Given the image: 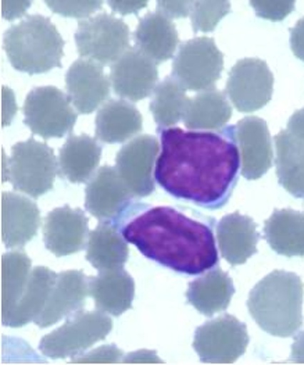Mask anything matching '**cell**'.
I'll list each match as a JSON object with an SVG mask.
<instances>
[{"label":"cell","mask_w":304,"mask_h":365,"mask_svg":"<svg viewBox=\"0 0 304 365\" xmlns=\"http://www.w3.org/2000/svg\"><path fill=\"white\" fill-rule=\"evenodd\" d=\"M161 153L154 177L171 196L201 207L216 209L228 199L239 171V149L233 135L160 130Z\"/></svg>","instance_id":"1"},{"label":"cell","mask_w":304,"mask_h":365,"mask_svg":"<svg viewBox=\"0 0 304 365\" xmlns=\"http://www.w3.org/2000/svg\"><path fill=\"white\" fill-rule=\"evenodd\" d=\"M129 243L148 259L176 272L199 275L218 262L213 231L173 207H153L123 230Z\"/></svg>","instance_id":"2"},{"label":"cell","mask_w":304,"mask_h":365,"mask_svg":"<svg viewBox=\"0 0 304 365\" xmlns=\"http://www.w3.org/2000/svg\"><path fill=\"white\" fill-rule=\"evenodd\" d=\"M248 307L267 334L293 336L303 324V282L293 272L273 271L252 289Z\"/></svg>","instance_id":"3"},{"label":"cell","mask_w":304,"mask_h":365,"mask_svg":"<svg viewBox=\"0 0 304 365\" xmlns=\"http://www.w3.org/2000/svg\"><path fill=\"white\" fill-rule=\"evenodd\" d=\"M10 64L29 76L45 74L61 66L64 41L49 19L29 16L10 26L3 38Z\"/></svg>","instance_id":"4"},{"label":"cell","mask_w":304,"mask_h":365,"mask_svg":"<svg viewBox=\"0 0 304 365\" xmlns=\"http://www.w3.org/2000/svg\"><path fill=\"white\" fill-rule=\"evenodd\" d=\"M9 170L10 182L17 192L39 197L54 185L57 160L46 143L28 139L13 146Z\"/></svg>","instance_id":"5"},{"label":"cell","mask_w":304,"mask_h":365,"mask_svg":"<svg viewBox=\"0 0 304 365\" xmlns=\"http://www.w3.org/2000/svg\"><path fill=\"white\" fill-rule=\"evenodd\" d=\"M113 329V321L101 312H78L39 343V350L51 359L76 357L104 340Z\"/></svg>","instance_id":"6"},{"label":"cell","mask_w":304,"mask_h":365,"mask_svg":"<svg viewBox=\"0 0 304 365\" xmlns=\"http://www.w3.org/2000/svg\"><path fill=\"white\" fill-rule=\"evenodd\" d=\"M70 96L54 86L32 89L24 103L26 125L44 139L71 133L76 123V108Z\"/></svg>","instance_id":"7"},{"label":"cell","mask_w":304,"mask_h":365,"mask_svg":"<svg viewBox=\"0 0 304 365\" xmlns=\"http://www.w3.org/2000/svg\"><path fill=\"white\" fill-rule=\"evenodd\" d=\"M224 68V54L211 38H193L181 45L173 63V77L186 89H214Z\"/></svg>","instance_id":"8"},{"label":"cell","mask_w":304,"mask_h":365,"mask_svg":"<svg viewBox=\"0 0 304 365\" xmlns=\"http://www.w3.org/2000/svg\"><path fill=\"white\" fill-rule=\"evenodd\" d=\"M76 51L83 58L99 64H113L129 48V28L110 14L101 13L79 23L76 32Z\"/></svg>","instance_id":"9"},{"label":"cell","mask_w":304,"mask_h":365,"mask_svg":"<svg viewBox=\"0 0 304 365\" xmlns=\"http://www.w3.org/2000/svg\"><path fill=\"white\" fill-rule=\"evenodd\" d=\"M248 328L233 315L207 321L195 332L193 349L203 363L232 364L246 351Z\"/></svg>","instance_id":"10"},{"label":"cell","mask_w":304,"mask_h":365,"mask_svg":"<svg viewBox=\"0 0 304 365\" xmlns=\"http://www.w3.org/2000/svg\"><path fill=\"white\" fill-rule=\"evenodd\" d=\"M274 89V76L260 58L239 60L229 73L227 95L240 113H253L268 105Z\"/></svg>","instance_id":"11"},{"label":"cell","mask_w":304,"mask_h":365,"mask_svg":"<svg viewBox=\"0 0 304 365\" xmlns=\"http://www.w3.org/2000/svg\"><path fill=\"white\" fill-rule=\"evenodd\" d=\"M158 150L154 136L141 135L124 145L116 157V168L135 197H146L154 192Z\"/></svg>","instance_id":"12"},{"label":"cell","mask_w":304,"mask_h":365,"mask_svg":"<svg viewBox=\"0 0 304 365\" xmlns=\"http://www.w3.org/2000/svg\"><path fill=\"white\" fill-rule=\"evenodd\" d=\"M132 197L117 168L103 165L86 185L85 207L101 222H113L127 211Z\"/></svg>","instance_id":"13"},{"label":"cell","mask_w":304,"mask_h":365,"mask_svg":"<svg viewBox=\"0 0 304 365\" xmlns=\"http://www.w3.org/2000/svg\"><path fill=\"white\" fill-rule=\"evenodd\" d=\"M110 81L114 92L131 102L149 98L158 81L156 63L139 49H128L113 63Z\"/></svg>","instance_id":"14"},{"label":"cell","mask_w":304,"mask_h":365,"mask_svg":"<svg viewBox=\"0 0 304 365\" xmlns=\"http://www.w3.org/2000/svg\"><path fill=\"white\" fill-rule=\"evenodd\" d=\"M232 135L242 160V175L250 181L261 178L271 168L274 156L267 123L246 117L233 127Z\"/></svg>","instance_id":"15"},{"label":"cell","mask_w":304,"mask_h":365,"mask_svg":"<svg viewBox=\"0 0 304 365\" xmlns=\"http://www.w3.org/2000/svg\"><path fill=\"white\" fill-rule=\"evenodd\" d=\"M88 217L82 210L69 206L51 210L44 224L46 249L57 257H66L85 249L89 235Z\"/></svg>","instance_id":"16"},{"label":"cell","mask_w":304,"mask_h":365,"mask_svg":"<svg viewBox=\"0 0 304 365\" xmlns=\"http://www.w3.org/2000/svg\"><path fill=\"white\" fill-rule=\"evenodd\" d=\"M67 93L79 114H91L106 103L110 95V81L99 63L76 60L66 74Z\"/></svg>","instance_id":"17"},{"label":"cell","mask_w":304,"mask_h":365,"mask_svg":"<svg viewBox=\"0 0 304 365\" xmlns=\"http://www.w3.org/2000/svg\"><path fill=\"white\" fill-rule=\"evenodd\" d=\"M89 281L82 271H63L57 275L44 312L34 321L39 328H49L66 317H71L85 307Z\"/></svg>","instance_id":"18"},{"label":"cell","mask_w":304,"mask_h":365,"mask_svg":"<svg viewBox=\"0 0 304 365\" xmlns=\"http://www.w3.org/2000/svg\"><path fill=\"white\" fill-rule=\"evenodd\" d=\"M41 211L35 202L19 193H1V240L7 249H20L36 235Z\"/></svg>","instance_id":"19"},{"label":"cell","mask_w":304,"mask_h":365,"mask_svg":"<svg viewBox=\"0 0 304 365\" xmlns=\"http://www.w3.org/2000/svg\"><path fill=\"white\" fill-rule=\"evenodd\" d=\"M89 293L99 312L120 317L132 307L135 282L121 267L104 269L89 281Z\"/></svg>","instance_id":"20"},{"label":"cell","mask_w":304,"mask_h":365,"mask_svg":"<svg viewBox=\"0 0 304 365\" xmlns=\"http://www.w3.org/2000/svg\"><path fill=\"white\" fill-rule=\"evenodd\" d=\"M258 234L253 220L240 212L226 215L217 225V240L224 259L240 265L257 252Z\"/></svg>","instance_id":"21"},{"label":"cell","mask_w":304,"mask_h":365,"mask_svg":"<svg viewBox=\"0 0 304 365\" xmlns=\"http://www.w3.org/2000/svg\"><path fill=\"white\" fill-rule=\"evenodd\" d=\"M135 42L138 49L154 63H164L176 54L179 36L171 17L156 11L141 19L135 32Z\"/></svg>","instance_id":"22"},{"label":"cell","mask_w":304,"mask_h":365,"mask_svg":"<svg viewBox=\"0 0 304 365\" xmlns=\"http://www.w3.org/2000/svg\"><path fill=\"white\" fill-rule=\"evenodd\" d=\"M101 158V148L96 139L88 135H71L60 149V173L70 182H86L95 175Z\"/></svg>","instance_id":"23"},{"label":"cell","mask_w":304,"mask_h":365,"mask_svg":"<svg viewBox=\"0 0 304 365\" xmlns=\"http://www.w3.org/2000/svg\"><path fill=\"white\" fill-rule=\"evenodd\" d=\"M142 128V114L127 101H108L98 111L96 138L104 143H124Z\"/></svg>","instance_id":"24"},{"label":"cell","mask_w":304,"mask_h":365,"mask_svg":"<svg viewBox=\"0 0 304 365\" xmlns=\"http://www.w3.org/2000/svg\"><path fill=\"white\" fill-rule=\"evenodd\" d=\"M264 235L274 252L286 257L304 256V212L275 210L265 221Z\"/></svg>","instance_id":"25"},{"label":"cell","mask_w":304,"mask_h":365,"mask_svg":"<svg viewBox=\"0 0 304 365\" xmlns=\"http://www.w3.org/2000/svg\"><path fill=\"white\" fill-rule=\"evenodd\" d=\"M235 287L228 274L213 269L189 284L186 299L199 313L207 317L228 309Z\"/></svg>","instance_id":"26"},{"label":"cell","mask_w":304,"mask_h":365,"mask_svg":"<svg viewBox=\"0 0 304 365\" xmlns=\"http://www.w3.org/2000/svg\"><path fill=\"white\" fill-rule=\"evenodd\" d=\"M56 279L57 274L46 267L41 265L32 269L21 300L1 324L10 328H21L35 321L44 312Z\"/></svg>","instance_id":"27"},{"label":"cell","mask_w":304,"mask_h":365,"mask_svg":"<svg viewBox=\"0 0 304 365\" xmlns=\"http://www.w3.org/2000/svg\"><path fill=\"white\" fill-rule=\"evenodd\" d=\"M277 148L278 181L292 196L304 199V143L289 130H280L274 139Z\"/></svg>","instance_id":"28"},{"label":"cell","mask_w":304,"mask_h":365,"mask_svg":"<svg viewBox=\"0 0 304 365\" xmlns=\"http://www.w3.org/2000/svg\"><path fill=\"white\" fill-rule=\"evenodd\" d=\"M127 242L126 236L120 234L114 225L101 222L88 239L86 260L98 271L120 268L129 256Z\"/></svg>","instance_id":"29"},{"label":"cell","mask_w":304,"mask_h":365,"mask_svg":"<svg viewBox=\"0 0 304 365\" xmlns=\"http://www.w3.org/2000/svg\"><path fill=\"white\" fill-rule=\"evenodd\" d=\"M232 115L227 96L216 89L203 91L189 101L183 124L189 130H223Z\"/></svg>","instance_id":"30"},{"label":"cell","mask_w":304,"mask_h":365,"mask_svg":"<svg viewBox=\"0 0 304 365\" xmlns=\"http://www.w3.org/2000/svg\"><path fill=\"white\" fill-rule=\"evenodd\" d=\"M32 262L24 252L6 253L1 257V321L17 307L26 292Z\"/></svg>","instance_id":"31"},{"label":"cell","mask_w":304,"mask_h":365,"mask_svg":"<svg viewBox=\"0 0 304 365\" xmlns=\"http://www.w3.org/2000/svg\"><path fill=\"white\" fill-rule=\"evenodd\" d=\"M186 89L174 77L161 81L153 95L151 111L158 130L177 125L186 113L189 105Z\"/></svg>","instance_id":"32"},{"label":"cell","mask_w":304,"mask_h":365,"mask_svg":"<svg viewBox=\"0 0 304 365\" xmlns=\"http://www.w3.org/2000/svg\"><path fill=\"white\" fill-rule=\"evenodd\" d=\"M230 10V0H193L191 20L195 32H211Z\"/></svg>","instance_id":"33"},{"label":"cell","mask_w":304,"mask_h":365,"mask_svg":"<svg viewBox=\"0 0 304 365\" xmlns=\"http://www.w3.org/2000/svg\"><path fill=\"white\" fill-rule=\"evenodd\" d=\"M53 13L70 19H86L103 6V0H44Z\"/></svg>","instance_id":"34"},{"label":"cell","mask_w":304,"mask_h":365,"mask_svg":"<svg viewBox=\"0 0 304 365\" xmlns=\"http://www.w3.org/2000/svg\"><path fill=\"white\" fill-rule=\"evenodd\" d=\"M296 0H250L255 14L264 20L282 21L295 9Z\"/></svg>","instance_id":"35"},{"label":"cell","mask_w":304,"mask_h":365,"mask_svg":"<svg viewBox=\"0 0 304 365\" xmlns=\"http://www.w3.org/2000/svg\"><path fill=\"white\" fill-rule=\"evenodd\" d=\"M123 351L114 346L107 344L98 347L89 353L79 354L73 359L71 364H118L123 361Z\"/></svg>","instance_id":"36"},{"label":"cell","mask_w":304,"mask_h":365,"mask_svg":"<svg viewBox=\"0 0 304 365\" xmlns=\"http://www.w3.org/2000/svg\"><path fill=\"white\" fill-rule=\"evenodd\" d=\"M193 0H157L158 11L171 19H185L189 16Z\"/></svg>","instance_id":"37"},{"label":"cell","mask_w":304,"mask_h":365,"mask_svg":"<svg viewBox=\"0 0 304 365\" xmlns=\"http://www.w3.org/2000/svg\"><path fill=\"white\" fill-rule=\"evenodd\" d=\"M31 6V0H1V16L7 21L23 17Z\"/></svg>","instance_id":"38"},{"label":"cell","mask_w":304,"mask_h":365,"mask_svg":"<svg viewBox=\"0 0 304 365\" xmlns=\"http://www.w3.org/2000/svg\"><path fill=\"white\" fill-rule=\"evenodd\" d=\"M151 0H107L108 6L113 9V11L128 16L141 11L149 4Z\"/></svg>","instance_id":"39"},{"label":"cell","mask_w":304,"mask_h":365,"mask_svg":"<svg viewBox=\"0 0 304 365\" xmlns=\"http://www.w3.org/2000/svg\"><path fill=\"white\" fill-rule=\"evenodd\" d=\"M290 48L293 54L304 61V17L290 31Z\"/></svg>","instance_id":"40"},{"label":"cell","mask_w":304,"mask_h":365,"mask_svg":"<svg viewBox=\"0 0 304 365\" xmlns=\"http://www.w3.org/2000/svg\"><path fill=\"white\" fill-rule=\"evenodd\" d=\"M126 364H163V360L157 357V354L151 350H139L135 353H129L123 360Z\"/></svg>","instance_id":"41"},{"label":"cell","mask_w":304,"mask_h":365,"mask_svg":"<svg viewBox=\"0 0 304 365\" xmlns=\"http://www.w3.org/2000/svg\"><path fill=\"white\" fill-rule=\"evenodd\" d=\"M288 130L304 143V108L296 111L290 117L288 123Z\"/></svg>","instance_id":"42"},{"label":"cell","mask_w":304,"mask_h":365,"mask_svg":"<svg viewBox=\"0 0 304 365\" xmlns=\"http://www.w3.org/2000/svg\"><path fill=\"white\" fill-rule=\"evenodd\" d=\"M292 361L296 364H304V332L295 338L292 346Z\"/></svg>","instance_id":"43"}]
</instances>
